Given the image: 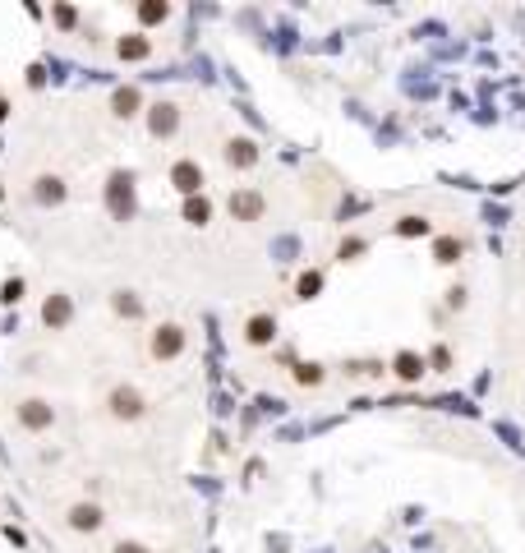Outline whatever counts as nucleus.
<instances>
[{"instance_id":"1","label":"nucleus","mask_w":525,"mask_h":553,"mask_svg":"<svg viewBox=\"0 0 525 553\" xmlns=\"http://www.w3.org/2000/svg\"><path fill=\"white\" fill-rule=\"evenodd\" d=\"M106 411H111V420L134 424V420H143V415H148V396H143L134 383H120V387H111V392H106Z\"/></svg>"},{"instance_id":"2","label":"nucleus","mask_w":525,"mask_h":553,"mask_svg":"<svg viewBox=\"0 0 525 553\" xmlns=\"http://www.w3.org/2000/svg\"><path fill=\"white\" fill-rule=\"evenodd\" d=\"M14 420L23 424L28 433H42V429L55 424V411H51V401H42V396H23V401L14 406Z\"/></svg>"},{"instance_id":"3","label":"nucleus","mask_w":525,"mask_h":553,"mask_svg":"<svg viewBox=\"0 0 525 553\" xmlns=\"http://www.w3.org/2000/svg\"><path fill=\"white\" fill-rule=\"evenodd\" d=\"M106 208H111L120 221L134 212V176L129 171H115L111 176V184H106Z\"/></svg>"},{"instance_id":"4","label":"nucleus","mask_w":525,"mask_h":553,"mask_svg":"<svg viewBox=\"0 0 525 553\" xmlns=\"http://www.w3.org/2000/svg\"><path fill=\"white\" fill-rule=\"evenodd\" d=\"M28 199H33L37 208H60V203L70 199V184H65L60 176H37L33 184H28Z\"/></svg>"},{"instance_id":"5","label":"nucleus","mask_w":525,"mask_h":553,"mask_svg":"<svg viewBox=\"0 0 525 553\" xmlns=\"http://www.w3.org/2000/svg\"><path fill=\"white\" fill-rule=\"evenodd\" d=\"M148 351H152V360H175V355L184 351V327L180 323H161L157 332H152Z\"/></svg>"},{"instance_id":"6","label":"nucleus","mask_w":525,"mask_h":553,"mask_svg":"<svg viewBox=\"0 0 525 553\" xmlns=\"http://www.w3.org/2000/svg\"><path fill=\"white\" fill-rule=\"evenodd\" d=\"M175 130H180V106H175V102L148 106V134H152V139H171Z\"/></svg>"},{"instance_id":"7","label":"nucleus","mask_w":525,"mask_h":553,"mask_svg":"<svg viewBox=\"0 0 525 553\" xmlns=\"http://www.w3.org/2000/svg\"><path fill=\"white\" fill-rule=\"evenodd\" d=\"M70 318H74V300L65 295V290H51L46 305H42V323L51 327V332H60V327H70Z\"/></svg>"},{"instance_id":"8","label":"nucleus","mask_w":525,"mask_h":553,"mask_svg":"<svg viewBox=\"0 0 525 553\" xmlns=\"http://www.w3.org/2000/svg\"><path fill=\"white\" fill-rule=\"evenodd\" d=\"M65 521H70V530H83V535H92V530H102L106 512H102V502H74V507L65 512Z\"/></svg>"},{"instance_id":"9","label":"nucleus","mask_w":525,"mask_h":553,"mask_svg":"<svg viewBox=\"0 0 525 553\" xmlns=\"http://www.w3.org/2000/svg\"><path fill=\"white\" fill-rule=\"evenodd\" d=\"M171 184L184 194V199H198V189H203V167H198V162H189V157L175 162V167H171Z\"/></svg>"},{"instance_id":"10","label":"nucleus","mask_w":525,"mask_h":553,"mask_svg":"<svg viewBox=\"0 0 525 553\" xmlns=\"http://www.w3.org/2000/svg\"><path fill=\"white\" fill-rule=\"evenodd\" d=\"M230 217H235V221H258L262 217V194L235 189V194H230Z\"/></svg>"},{"instance_id":"11","label":"nucleus","mask_w":525,"mask_h":553,"mask_svg":"<svg viewBox=\"0 0 525 553\" xmlns=\"http://www.w3.org/2000/svg\"><path fill=\"white\" fill-rule=\"evenodd\" d=\"M272 337H277V318L272 314H254L245 323V342L249 346H272Z\"/></svg>"},{"instance_id":"12","label":"nucleus","mask_w":525,"mask_h":553,"mask_svg":"<svg viewBox=\"0 0 525 553\" xmlns=\"http://www.w3.org/2000/svg\"><path fill=\"white\" fill-rule=\"evenodd\" d=\"M226 162H230V167H240V171L254 167V162H258L254 139H230V143H226Z\"/></svg>"},{"instance_id":"13","label":"nucleus","mask_w":525,"mask_h":553,"mask_svg":"<svg viewBox=\"0 0 525 553\" xmlns=\"http://www.w3.org/2000/svg\"><path fill=\"white\" fill-rule=\"evenodd\" d=\"M139 106H143V93L139 88H120L111 97V111L120 115V120H129V115H139Z\"/></svg>"},{"instance_id":"14","label":"nucleus","mask_w":525,"mask_h":553,"mask_svg":"<svg viewBox=\"0 0 525 553\" xmlns=\"http://www.w3.org/2000/svg\"><path fill=\"white\" fill-rule=\"evenodd\" d=\"M420 374H424V360L415 351H401L396 355V378H401V383H420Z\"/></svg>"},{"instance_id":"15","label":"nucleus","mask_w":525,"mask_h":553,"mask_svg":"<svg viewBox=\"0 0 525 553\" xmlns=\"http://www.w3.org/2000/svg\"><path fill=\"white\" fill-rule=\"evenodd\" d=\"M115 51H120V60H143V56L152 51V42L134 33V37H120V42H115Z\"/></svg>"},{"instance_id":"16","label":"nucleus","mask_w":525,"mask_h":553,"mask_svg":"<svg viewBox=\"0 0 525 553\" xmlns=\"http://www.w3.org/2000/svg\"><path fill=\"white\" fill-rule=\"evenodd\" d=\"M111 305H115V314H120V318H143V300L134 295V290H115Z\"/></svg>"},{"instance_id":"17","label":"nucleus","mask_w":525,"mask_h":553,"mask_svg":"<svg viewBox=\"0 0 525 553\" xmlns=\"http://www.w3.org/2000/svg\"><path fill=\"white\" fill-rule=\"evenodd\" d=\"M208 217H212V203L203 199V194L184 203V221H189V226H208Z\"/></svg>"},{"instance_id":"18","label":"nucleus","mask_w":525,"mask_h":553,"mask_svg":"<svg viewBox=\"0 0 525 553\" xmlns=\"http://www.w3.org/2000/svg\"><path fill=\"white\" fill-rule=\"evenodd\" d=\"M166 14H171L166 0H143V5H139V23H161Z\"/></svg>"},{"instance_id":"19","label":"nucleus","mask_w":525,"mask_h":553,"mask_svg":"<svg viewBox=\"0 0 525 553\" xmlns=\"http://www.w3.org/2000/svg\"><path fill=\"white\" fill-rule=\"evenodd\" d=\"M433 254H438V263H456V258L465 254V245H461L456 236H447V240H438V249H433Z\"/></svg>"},{"instance_id":"20","label":"nucleus","mask_w":525,"mask_h":553,"mask_svg":"<svg viewBox=\"0 0 525 553\" xmlns=\"http://www.w3.org/2000/svg\"><path fill=\"white\" fill-rule=\"evenodd\" d=\"M295 383L318 387V383H323V364H299V369H295Z\"/></svg>"},{"instance_id":"21","label":"nucleus","mask_w":525,"mask_h":553,"mask_svg":"<svg viewBox=\"0 0 525 553\" xmlns=\"http://www.w3.org/2000/svg\"><path fill=\"white\" fill-rule=\"evenodd\" d=\"M396 231H401V236H424L429 221H424V217H401V221H396Z\"/></svg>"},{"instance_id":"22","label":"nucleus","mask_w":525,"mask_h":553,"mask_svg":"<svg viewBox=\"0 0 525 553\" xmlns=\"http://www.w3.org/2000/svg\"><path fill=\"white\" fill-rule=\"evenodd\" d=\"M55 23H60V28H74V23H79V9H74V5H55Z\"/></svg>"},{"instance_id":"23","label":"nucleus","mask_w":525,"mask_h":553,"mask_svg":"<svg viewBox=\"0 0 525 553\" xmlns=\"http://www.w3.org/2000/svg\"><path fill=\"white\" fill-rule=\"evenodd\" d=\"M318 286H323V277H318V273H304V277H299V295H304V300L314 295Z\"/></svg>"},{"instance_id":"24","label":"nucleus","mask_w":525,"mask_h":553,"mask_svg":"<svg viewBox=\"0 0 525 553\" xmlns=\"http://www.w3.org/2000/svg\"><path fill=\"white\" fill-rule=\"evenodd\" d=\"M18 295H23V281H5V290H0V300H5V305H14Z\"/></svg>"},{"instance_id":"25","label":"nucleus","mask_w":525,"mask_h":553,"mask_svg":"<svg viewBox=\"0 0 525 553\" xmlns=\"http://www.w3.org/2000/svg\"><path fill=\"white\" fill-rule=\"evenodd\" d=\"M115 553H152V549L139 544V539H120V544H115Z\"/></svg>"},{"instance_id":"26","label":"nucleus","mask_w":525,"mask_h":553,"mask_svg":"<svg viewBox=\"0 0 525 553\" xmlns=\"http://www.w3.org/2000/svg\"><path fill=\"white\" fill-rule=\"evenodd\" d=\"M359 249H364V240H341V249H336V254H341V258H355Z\"/></svg>"},{"instance_id":"27","label":"nucleus","mask_w":525,"mask_h":553,"mask_svg":"<svg viewBox=\"0 0 525 553\" xmlns=\"http://www.w3.org/2000/svg\"><path fill=\"white\" fill-rule=\"evenodd\" d=\"M447 305H452V309H461V305H465V290H461V286H456V290H447Z\"/></svg>"},{"instance_id":"28","label":"nucleus","mask_w":525,"mask_h":553,"mask_svg":"<svg viewBox=\"0 0 525 553\" xmlns=\"http://www.w3.org/2000/svg\"><path fill=\"white\" fill-rule=\"evenodd\" d=\"M5 115H9V102H5V97H0V125H5Z\"/></svg>"},{"instance_id":"29","label":"nucleus","mask_w":525,"mask_h":553,"mask_svg":"<svg viewBox=\"0 0 525 553\" xmlns=\"http://www.w3.org/2000/svg\"><path fill=\"white\" fill-rule=\"evenodd\" d=\"M0 199H5V194H0Z\"/></svg>"}]
</instances>
